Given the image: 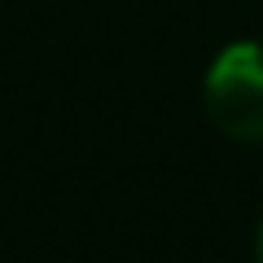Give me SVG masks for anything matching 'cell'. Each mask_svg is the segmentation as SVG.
<instances>
[{
    "mask_svg": "<svg viewBox=\"0 0 263 263\" xmlns=\"http://www.w3.org/2000/svg\"><path fill=\"white\" fill-rule=\"evenodd\" d=\"M206 114L233 141H263V44L241 40L206 75Z\"/></svg>",
    "mask_w": 263,
    "mask_h": 263,
    "instance_id": "1",
    "label": "cell"
},
{
    "mask_svg": "<svg viewBox=\"0 0 263 263\" xmlns=\"http://www.w3.org/2000/svg\"><path fill=\"white\" fill-rule=\"evenodd\" d=\"M259 263H263V237H259Z\"/></svg>",
    "mask_w": 263,
    "mask_h": 263,
    "instance_id": "2",
    "label": "cell"
}]
</instances>
